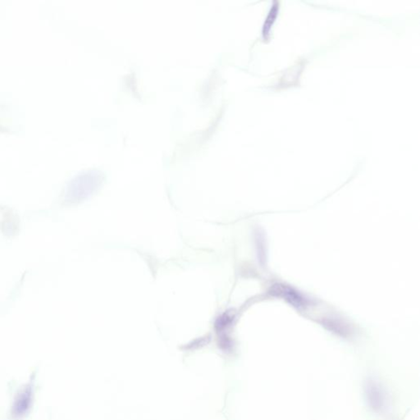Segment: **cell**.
I'll use <instances>...</instances> for the list:
<instances>
[{
    "label": "cell",
    "instance_id": "1",
    "mask_svg": "<svg viewBox=\"0 0 420 420\" xmlns=\"http://www.w3.org/2000/svg\"><path fill=\"white\" fill-rule=\"evenodd\" d=\"M278 289L279 290H276L277 292H280L281 296H283L289 302L294 304L295 306L304 304L303 298L298 293H296V291L293 290L291 288L280 285V286H278Z\"/></svg>",
    "mask_w": 420,
    "mask_h": 420
},
{
    "label": "cell",
    "instance_id": "2",
    "mask_svg": "<svg viewBox=\"0 0 420 420\" xmlns=\"http://www.w3.org/2000/svg\"><path fill=\"white\" fill-rule=\"evenodd\" d=\"M277 12H278V6H274V7H272L270 12H269V18H268L267 21L265 22V29H264L265 34L267 33L269 28H270L272 23L274 22L275 17L277 16Z\"/></svg>",
    "mask_w": 420,
    "mask_h": 420
}]
</instances>
